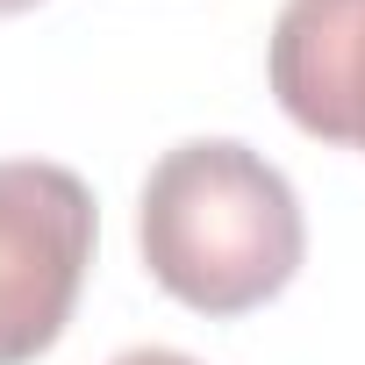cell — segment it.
I'll return each mask as SVG.
<instances>
[{
	"mask_svg": "<svg viewBox=\"0 0 365 365\" xmlns=\"http://www.w3.org/2000/svg\"><path fill=\"white\" fill-rule=\"evenodd\" d=\"M136 237L150 279L194 315L265 308L308 251L287 172L230 136H194L150 165Z\"/></svg>",
	"mask_w": 365,
	"mask_h": 365,
	"instance_id": "6da1fadb",
	"label": "cell"
},
{
	"mask_svg": "<svg viewBox=\"0 0 365 365\" xmlns=\"http://www.w3.org/2000/svg\"><path fill=\"white\" fill-rule=\"evenodd\" d=\"M93 194L72 165L0 158V365L43 358L93 265Z\"/></svg>",
	"mask_w": 365,
	"mask_h": 365,
	"instance_id": "7a4b0ae2",
	"label": "cell"
},
{
	"mask_svg": "<svg viewBox=\"0 0 365 365\" xmlns=\"http://www.w3.org/2000/svg\"><path fill=\"white\" fill-rule=\"evenodd\" d=\"M265 65L308 136L365 150V0H287Z\"/></svg>",
	"mask_w": 365,
	"mask_h": 365,
	"instance_id": "3957f363",
	"label": "cell"
},
{
	"mask_svg": "<svg viewBox=\"0 0 365 365\" xmlns=\"http://www.w3.org/2000/svg\"><path fill=\"white\" fill-rule=\"evenodd\" d=\"M115 365H201V358H187V351H165V344H143V351H122Z\"/></svg>",
	"mask_w": 365,
	"mask_h": 365,
	"instance_id": "277c9868",
	"label": "cell"
},
{
	"mask_svg": "<svg viewBox=\"0 0 365 365\" xmlns=\"http://www.w3.org/2000/svg\"><path fill=\"white\" fill-rule=\"evenodd\" d=\"M22 8H36V0H0V15H22Z\"/></svg>",
	"mask_w": 365,
	"mask_h": 365,
	"instance_id": "5b68a950",
	"label": "cell"
}]
</instances>
